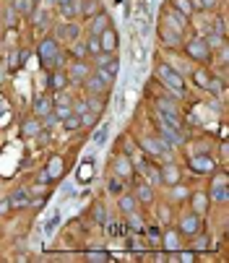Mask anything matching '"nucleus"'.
Segmentation results:
<instances>
[{
	"label": "nucleus",
	"mask_w": 229,
	"mask_h": 263,
	"mask_svg": "<svg viewBox=\"0 0 229 263\" xmlns=\"http://www.w3.org/2000/svg\"><path fill=\"white\" fill-rule=\"evenodd\" d=\"M36 183H39V185H47V183H52V175H50L47 169H39V172H36Z\"/></svg>",
	"instance_id": "nucleus-43"
},
{
	"label": "nucleus",
	"mask_w": 229,
	"mask_h": 263,
	"mask_svg": "<svg viewBox=\"0 0 229 263\" xmlns=\"http://www.w3.org/2000/svg\"><path fill=\"white\" fill-rule=\"evenodd\" d=\"M185 52H188V58H193V60H198V63H208V60H211V55H214V50L206 44L203 37L190 39V42L185 44Z\"/></svg>",
	"instance_id": "nucleus-3"
},
{
	"label": "nucleus",
	"mask_w": 229,
	"mask_h": 263,
	"mask_svg": "<svg viewBox=\"0 0 229 263\" xmlns=\"http://www.w3.org/2000/svg\"><path fill=\"white\" fill-rule=\"evenodd\" d=\"M58 222H60V216H58V214H55V216H52V219L47 222V227H44V234H52V232H55V227H58Z\"/></svg>",
	"instance_id": "nucleus-45"
},
{
	"label": "nucleus",
	"mask_w": 229,
	"mask_h": 263,
	"mask_svg": "<svg viewBox=\"0 0 229 263\" xmlns=\"http://www.w3.org/2000/svg\"><path fill=\"white\" fill-rule=\"evenodd\" d=\"M42 131V123L39 120H24L21 125V133L26 135V138H36V133Z\"/></svg>",
	"instance_id": "nucleus-26"
},
{
	"label": "nucleus",
	"mask_w": 229,
	"mask_h": 263,
	"mask_svg": "<svg viewBox=\"0 0 229 263\" xmlns=\"http://www.w3.org/2000/svg\"><path fill=\"white\" fill-rule=\"evenodd\" d=\"M164 16H167V19H164V24H169L172 29H177L180 34L185 32V26H188V19H185V16H182L180 11H177L175 5H169V8H167V13H164Z\"/></svg>",
	"instance_id": "nucleus-12"
},
{
	"label": "nucleus",
	"mask_w": 229,
	"mask_h": 263,
	"mask_svg": "<svg viewBox=\"0 0 229 263\" xmlns=\"http://www.w3.org/2000/svg\"><path fill=\"white\" fill-rule=\"evenodd\" d=\"M159 177H162V183H164V185H177V183H180V177H182V172H180L177 164L167 162V164H162Z\"/></svg>",
	"instance_id": "nucleus-10"
},
{
	"label": "nucleus",
	"mask_w": 229,
	"mask_h": 263,
	"mask_svg": "<svg viewBox=\"0 0 229 263\" xmlns=\"http://www.w3.org/2000/svg\"><path fill=\"white\" fill-rule=\"evenodd\" d=\"M123 151L133 154V143H131V138H123Z\"/></svg>",
	"instance_id": "nucleus-51"
},
{
	"label": "nucleus",
	"mask_w": 229,
	"mask_h": 263,
	"mask_svg": "<svg viewBox=\"0 0 229 263\" xmlns=\"http://www.w3.org/2000/svg\"><path fill=\"white\" fill-rule=\"evenodd\" d=\"M81 37V26L73 24V21H63L60 26H55V39L58 42H76Z\"/></svg>",
	"instance_id": "nucleus-5"
},
{
	"label": "nucleus",
	"mask_w": 229,
	"mask_h": 263,
	"mask_svg": "<svg viewBox=\"0 0 229 263\" xmlns=\"http://www.w3.org/2000/svg\"><path fill=\"white\" fill-rule=\"evenodd\" d=\"M206 206H208V196L206 193H196L193 196V214L203 216L206 214Z\"/></svg>",
	"instance_id": "nucleus-27"
},
{
	"label": "nucleus",
	"mask_w": 229,
	"mask_h": 263,
	"mask_svg": "<svg viewBox=\"0 0 229 263\" xmlns=\"http://www.w3.org/2000/svg\"><path fill=\"white\" fill-rule=\"evenodd\" d=\"M99 11H102V3H99V0H81V16L91 19V16H97Z\"/></svg>",
	"instance_id": "nucleus-23"
},
{
	"label": "nucleus",
	"mask_w": 229,
	"mask_h": 263,
	"mask_svg": "<svg viewBox=\"0 0 229 263\" xmlns=\"http://www.w3.org/2000/svg\"><path fill=\"white\" fill-rule=\"evenodd\" d=\"M143 232H146V237H149L151 242H157V245L162 242V232L157 230V227H149V230H143Z\"/></svg>",
	"instance_id": "nucleus-42"
},
{
	"label": "nucleus",
	"mask_w": 229,
	"mask_h": 263,
	"mask_svg": "<svg viewBox=\"0 0 229 263\" xmlns=\"http://www.w3.org/2000/svg\"><path fill=\"white\" fill-rule=\"evenodd\" d=\"M70 44H73V55H76V60H81V58H86V55H89L84 42H78V39H76V42H70Z\"/></svg>",
	"instance_id": "nucleus-36"
},
{
	"label": "nucleus",
	"mask_w": 229,
	"mask_h": 263,
	"mask_svg": "<svg viewBox=\"0 0 229 263\" xmlns=\"http://www.w3.org/2000/svg\"><path fill=\"white\" fill-rule=\"evenodd\" d=\"M91 177V164H84L78 169V180H89Z\"/></svg>",
	"instance_id": "nucleus-47"
},
{
	"label": "nucleus",
	"mask_w": 229,
	"mask_h": 263,
	"mask_svg": "<svg viewBox=\"0 0 229 263\" xmlns=\"http://www.w3.org/2000/svg\"><path fill=\"white\" fill-rule=\"evenodd\" d=\"M135 201H138V203H151V201H154V190H151V185L141 183L138 188H135Z\"/></svg>",
	"instance_id": "nucleus-24"
},
{
	"label": "nucleus",
	"mask_w": 229,
	"mask_h": 263,
	"mask_svg": "<svg viewBox=\"0 0 229 263\" xmlns=\"http://www.w3.org/2000/svg\"><path fill=\"white\" fill-rule=\"evenodd\" d=\"M141 164H143V169H146V172H149V162H141ZM151 180H154V183H162L159 169H151Z\"/></svg>",
	"instance_id": "nucleus-48"
},
{
	"label": "nucleus",
	"mask_w": 229,
	"mask_h": 263,
	"mask_svg": "<svg viewBox=\"0 0 229 263\" xmlns=\"http://www.w3.org/2000/svg\"><path fill=\"white\" fill-rule=\"evenodd\" d=\"M8 211H11V201L5 198V201H0V214H8Z\"/></svg>",
	"instance_id": "nucleus-50"
},
{
	"label": "nucleus",
	"mask_w": 229,
	"mask_h": 263,
	"mask_svg": "<svg viewBox=\"0 0 229 263\" xmlns=\"http://www.w3.org/2000/svg\"><path fill=\"white\" fill-rule=\"evenodd\" d=\"M172 5H175L177 11L185 16V19H190V16H193V3H190V0H172Z\"/></svg>",
	"instance_id": "nucleus-31"
},
{
	"label": "nucleus",
	"mask_w": 229,
	"mask_h": 263,
	"mask_svg": "<svg viewBox=\"0 0 229 263\" xmlns=\"http://www.w3.org/2000/svg\"><path fill=\"white\" fill-rule=\"evenodd\" d=\"M107 135H109V128H107V125H102V128H99V131L94 133V143H97V146H104Z\"/></svg>",
	"instance_id": "nucleus-37"
},
{
	"label": "nucleus",
	"mask_w": 229,
	"mask_h": 263,
	"mask_svg": "<svg viewBox=\"0 0 229 263\" xmlns=\"http://www.w3.org/2000/svg\"><path fill=\"white\" fill-rule=\"evenodd\" d=\"M60 8V16L65 21H73L76 16H81V3L78 0H70V3H63V5H58Z\"/></svg>",
	"instance_id": "nucleus-20"
},
{
	"label": "nucleus",
	"mask_w": 229,
	"mask_h": 263,
	"mask_svg": "<svg viewBox=\"0 0 229 263\" xmlns=\"http://www.w3.org/2000/svg\"><path fill=\"white\" fill-rule=\"evenodd\" d=\"M99 44H102V52H115L120 47V39H117V32L112 26H107V29L99 34Z\"/></svg>",
	"instance_id": "nucleus-11"
},
{
	"label": "nucleus",
	"mask_w": 229,
	"mask_h": 263,
	"mask_svg": "<svg viewBox=\"0 0 229 263\" xmlns=\"http://www.w3.org/2000/svg\"><path fill=\"white\" fill-rule=\"evenodd\" d=\"M107 26H112V21H109V16L104 11H99L97 16H91V19H89V34H97V37H99Z\"/></svg>",
	"instance_id": "nucleus-13"
},
{
	"label": "nucleus",
	"mask_w": 229,
	"mask_h": 263,
	"mask_svg": "<svg viewBox=\"0 0 229 263\" xmlns=\"http://www.w3.org/2000/svg\"><path fill=\"white\" fill-rule=\"evenodd\" d=\"M91 219H94V224H107V211L102 203L94 206V211H91Z\"/></svg>",
	"instance_id": "nucleus-33"
},
{
	"label": "nucleus",
	"mask_w": 229,
	"mask_h": 263,
	"mask_svg": "<svg viewBox=\"0 0 229 263\" xmlns=\"http://www.w3.org/2000/svg\"><path fill=\"white\" fill-rule=\"evenodd\" d=\"M227 154H229V146H227V141H222V159H227Z\"/></svg>",
	"instance_id": "nucleus-53"
},
{
	"label": "nucleus",
	"mask_w": 229,
	"mask_h": 263,
	"mask_svg": "<svg viewBox=\"0 0 229 263\" xmlns=\"http://www.w3.org/2000/svg\"><path fill=\"white\" fill-rule=\"evenodd\" d=\"M86 104H89V112H94V115H99L104 110V102H102V97H99V94H91L86 99Z\"/></svg>",
	"instance_id": "nucleus-29"
},
{
	"label": "nucleus",
	"mask_w": 229,
	"mask_h": 263,
	"mask_svg": "<svg viewBox=\"0 0 229 263\" xmlns=\"http://www.w3.org/2000/svg\"><path fill=\"white\" fill-rule=\"evenodd\" d=\"M112 167H115V172H117V175H120L123 180H133V175H135V169H133V162L128 159V157H117Z\"/></svg>",
	"instance_id": "nucleus-14"
},
{
	"label": "nucleus",
	"mask_w": 229,
	"mask_h": 263,
	"mask_svg": "<svg viewBox=\"0 0 229 263\" xmlns=\"http://www.w3.org/2000/svg\"><path fill=\"white\" fill-rule=\"evenodd\" d=\"M47 172L52 175V180H55V177H60V172H63V159H60V157H52V159H50Z\"/></svg>",
	"instance_id": "nucleus-34"
},
{
	"label": "nucleus",
	"mask_w": 229,
	"mask_h": 263,
	"mask_svg": "<svg viewBox=\"0 0 229 263\" xmlns=\"http://www.w3.org/2000/svg\"><path fill=\"white\" fill-rule=\"evenodd\" d=\"M109 193H123V183H120V180H109Z\"/></svg>",
	"instance_id": "nucleus-46"
},
{
	"label": "nucleus",
	"mask_w": 229,
	"mask_h": 263,
	"mask_svg": "<svg viewBox=\"0 0 229 263\" xmlns=\"http://www.w3.org/2000/svg\"><path fill=\"white\" fill-rule=\"evenodd\" d=\"M208 248H211V240H208V237H198L193 245H190V250H208Z\"/></svg>",
	"instance_id": "nucleus-38"
},
{
	"label": "nucleus",
	"mask_w": 229,
	"mask_h": 263,
	"mask_svg": "<svg viewBox=\"0 0 229 263\" xmlns=\"http://www.w3.org/2000/svg\"><path fill=\"white\" fill-rule=\"evenodd\" d=\"M84 44H86V52H89V55H99V52H102V44H99L97 34H89Z\"/></svg>",
	"instance_id": "nucleus-28"
},
{
	"label": "nucleus",
	"mask_w": 229,
	"mask_h": 263,
	"mask_svg": "<svg viewBox=\"0 0 229 263\" xmlns=\"http://www.w3.org/2000/svg\"><path fill=\"white\" fill-rule=\"evenodd\" d=\"M208 201H211V203H227V201H229V190H227V185H216V183H214L211 193H208Z\"/></svg>",
	"instance_id": "nucleus-21"
},
{
	"label": "nucleus",
	"mask_w": 229,
	"mask_h": 263,
	"mask_svg": "<svg viewBox=\"0 0 229 263\" xmlns=\"http://www.w3.org/2000/svg\"><path fill=\"white\" fill-rule=\"evenodd\" d=\"M94 76H97L99 81H102V84H107V86H112V81H115V76L109 73L107 68H94Z\"/></svg>",
	"instance_id": "nucleus-35"
},
{
	"label": "nucleus",
	"mask_w": 229,
	"mask_h": 263,
	"mask_svg": "<svg viewBox=\"0 0 229 263\" xmlns=\"http://www.w3.org/2000/svg\"><path fill=\"white\" fill-rule=\"evenodd\" d=\"M34 0H13V13L18 16H34Z\"/></svg>",
	"instance_id": "nucleus-22"
},
{
	"label": "nucleus",
	"mask_w": 229,
	"mask_h": 263,
	"mask_svg": "<svg viewBox=\"0 0 229 263\" xmlns=\"http://www.w3.org/2000/svg\"><path fill=\"white\" fill-rule=\"evenodd\" d=\"M164 248H167V250H175L177 248V245H175V234L167 232V237H164Z\"/></svg>",
	"instance_id": "nucleus-49"
},
{
	"label": "nucleus",
	"mask_w": 229,
	"mask_h": 263,
	"mask_svg": "<svg viewBox=\"0 0 229 263\" xmlns=\"http://www.w3.org/2000/svg\"><path fill=\"white\" fill-rule=\"evenodd\" d=\"M159 133H162V143L167 149H172V146H180V143H185V135H182V131H180V125H169V123H164V120H159Z\"/></svg>",
	"instance_id": "nucleus-4"
},
{
	"label": "nucleus",
	"mask_w": 229,
	"mask_h": 263,
	"mask_svg": "<svg viewBox=\"0 0 229 263\" xmlns=\"http://www.w3.org/2000/svg\"><path fill=\"white\" fill-rule=\"evenodd\" d=\"M34 3H39V0H34Z\"/></svg>",
	"instance_id": "nucleus-55"
},
{
	"label": "nucleus",
	"mask_w": 229,
	"mask_h": 263,
	"mask_svg": "<svg viewBox=\"0 0 229 263\" xmlns=\"http://www.w3.org/2000/svg\"><path fill=\"white\" fill-rule=\"evenodd\" d=\"M84 86H86V92H89V94H99V97H104V94H107V89H109V86L102 84V81H99L94 73H89V76H86Z\"/></svg>",
	"instance_id": "nucleus-18"
},
{
	"label": "nucleus",
	"mask_w": 229,
	"mask_h": 263,
	"mask_svg": "<svg viewBox=\"0 0 229 263\" xmlns=\"http://www.w3.org/2000/svg\"><path fill=\"white\" fill-rule=\"evenodd\" d=\"M8 201H11V208H26V206H32V196H29V190L16 188Z\"/></svg>",
	"instance_id": "nucleus-15"
},
{
	"label": "nucleus",
	"mask_w": 229,
	"mask_h": 263,
	"mask_svg": "<svg viewBox=\"0 0 229 263\" xmlns=\"http://www.w3.org/2000/svg\"><path fill=\"white\" fill-rule=\"evenodd\" d=\"M89 73H91V66H89V63H86L84 58H81V60L73 58V63H70V68H68L65 76H68V81H73V84H84Z\"/></svg>",
	"instance_id": "nucleus-6"
},
{
	"label": "nucleus",
	"mask_w": 229,
	"mask_h": 263,
	"mask_svg": "<svg viewBox=\"0 0 229 263\" xmlns=\"http://www.w3.org/2000/svg\"><path fill=\"white\" fill-rule=\"evenodd\" d=\"M177 261H182V263H193V261H196V250H182L180 256H177Z\"/></svg>",
	"instance_id": "nucleus-44"
},
{
	"label": "nucleus",
	"mask_w": 229,
	"mask_h": 263,
	"mask_svg": "<svg viewBox=\"0 0 229 263\" xmlns=\"http://www.w3.org/2000/svg\"><path fill=\"white\" fill-rule=\"evenodd\" d=\"M32 110H34L36 117H44V115L52 110V99H47L44 94H36V97H34V102H32Z\"/></svg>",
	"instance_id": "nucleus-17"
},
{
	"label": "nucleus",
	"mask_w": 229,
	"mask_h": 263,
	"mask_svg": "<svg viewBox=\"0 0 229 263\" xmlns=\"http://www.w3.org/2000/svg\"><path fill=\"white\" fill-rule=\"evenodd\" d=\"M198 3H200V8H214L216 0H198Z\"/></svg>",
	"instance_id": "nucleus-52"
},
{
	"label": "nucleus",
	"mask_w": 229,
	"mask_h": 263,
	"mask_svg": "<svg viewBox=\"0 0 229 263\" xmlns=\"http://www.w3.org/2000/svg\"><path fill=\"white\" fill-rule=\"evenodd\" d=\"M214 167H216V162L208 154H200V157L190 159V169H196V172H214Z\"/></svg>",
	"instance_id": "nucleus-16"
},
{
	"label": "nucleus",
	"mask_w": 229,
	"mask_h": 263,
	"mask_svg": "<svg viewBox=\"0 0 229 263\" xmlns=\"http://www.w3.org/2000/svg\"><path fill=\"white\" fill-rule=\"evenodd\" d=\"M200 232V216L198 214H185L180 219V234H185V237H196Z\"/></svg>",
	"instance_id": "nucleus-8"
},
{
	"label": "nucleus",
	"mask_w": 229,
	"mask_h": 263,
	"mask_svg": "<svg viewBox=\"0 0 229 263\" xmlns=\"http://www.w3.org/2000/svg\"><path fill=\"white\" fill-rule=\"evenodd\" d=\"M131 219H128V224H131V230L133 232H143V222H141V216H135V211L133 214H128Z\"/></svg>",
	"instance_id": "nucleus-39"
},
{
	"label": "nucleus",
	"mask_w": 229,
	"mask_h": 263,
	"mask_svg": "<svg viewBox=\"0 0 229 263\" xmlns=\"http://www.w3.org/2000/svg\"><path fill=\"white\" fill-rule=\"evenodd\" d=\"M36 55H39V63H42V68H58L60 63H63V52H60V42L55 39V37H44L39 42V47H36Z\"/></svg>",
	"instance_id": "nucleus-1"
},
{
	"label": "nucleus",
	"mask_w": 229,
	"mask_h": 263,
	"mask_svg": "<svg viewBox=\"0 0 229 263\" xmlns=\"http://www.w3.org/2000/svg\"><path fill=\"white\" fill-rule=\"evenodd\" d=\"M65 84H68V76L63 73V70H55V73L50 76V89H52V92H63Z\"/></svg>",
	"instance_id": "nucleus-25"
},
{
	"label": "nucleus",
	"mask_w": 229,
	"mask_h": 263,
	"mask_svg": "<svg viewBox=\"0 0 229 263\" xmlns=\"http://www.w3.org/2000/svg\"><path fill=\"white\" fill-rule=\"evenodd\" d=\"M157 76H159V81L169 89L172 94L180 97L182 92H185V81H182V76L172 66H167V63H159V66H157Z\"/></svg>",
	"instance_id": "nucleus-2"
},
{
	"label": "nucleus",
	"mask_w": 229,
	"mask_h": 263,
	"mask_svg": "<svg viewBox=\"0 0 229 263\" xmlns=\"http://www.w3.org/2000/svg\"><path fill=\"white\" fill-rule=\"evenodd\" d=\"M159 34H162V42L169 44V47H177V44H180V32L172 29V26L162 24V26H159Z\"/></svg>",
	"instance_id": "nucleus-19"
},
{
	"label": "nucleus",
	"mask_w": 229,
	"mask_h": 263,
	"mask_svg": "<svg viewBox=\"0 0 229 263\" xmlns=\"http://www.w3.org/2000/svg\"><path fill=\"white\" fill-rule=\"evenodd\" d=\"M86 258H89V261H109V253H102V250H86Z\"/></svg>",
	"instance_id": "nucleus-41"
},
{
	"label": "nucleus",
	"mask_w": 229,
	"mask_h": 263,
	"mask_svg": "<svg viewBox=\"0 0 229 263\" xmlns=\"http://www.w3.org/2000/svg\"><path fill=\"white\" fill-rule=\"evenodd\" d=\"M135 203H138V201H135V196H123L120 198V211L123 214H133L135 211Z\"/></svg>",
	"instance_id": "nucleus-32"
},
{
	"label": "nucleus",
	"mask_w": 229,
	"mask_h": 263,
	"mask_svg": "<svg viewBox=\"0 0 229 263\" xmlns=\"http://www.w3.org/2000/svg\"><path fill=\"white\" fill-rule=\"evenodd\" d=\"M196 84H198L200 89H208V86H211V81H208L206 70H198V73H196Z\"/></svg>",
	"instance_id": "nucleus-40"
},
{
	"label": "nucleus",
	"mask_w": 229,
	"mask_h": 263,
	"mask_svg": "<svg viewBox=\"0 0 229 263\" xmlns=\"http://www.w3.org/2000/svg\"><path fill=\"white\" fill-rule=\"evenodd\" d=\"M157 110L162 115V120L164 123H169V125H180V110H177V104H172L167 102V99H157Z\"/></svg>",
	"instance_id": "nucleus-7"
},
{
	"label": "nucleus",
	"mask_w": 229,
	"mask_h": 263,
	"mask_svg": "<svg viewBox=\"0 0 229 263\" xmlns=\"http://www.w3.org/2000/svg\"><path fill=\"white\" fill-rule=\"evenodd\" d=\"M60 123H63V128H65V131H78L81 128V117L76 112H70L68 117H63Z\"/></svg>",
	"instance_id": "nucleus-30"
},
{
	"label": "nucleus",
	"mask_w": 229,
	"mask_h": 263,
	"mask_svg": "<svg viewBox=\"0 0 229 263\" xmlns=\"http://www.w3.org/2000/svg\"><path fill=\"white\" fill-rule=\"evenodd\" d=\"M55 3H58V5H63V3H70V0H55Z\"/></svg>",
	"instance_id": "nucleus-54"
},
{
	"label": "nucleus",
	"mask_w": 229,
	"mask_h": 263,
	"mask_svg": "<svg viewBox=\"0 0 229 263\" xmlns=\"http://www.w3.org/2000/svg\"><path fill=\"white\" fill-rule=\"evenodd\" d=\"M141 149L149 154V157H154V159H164V157H167V146H164L159 138H143Z\"/></svg>",
	"instance_id": "nucleus-9"
}]
</instances>
